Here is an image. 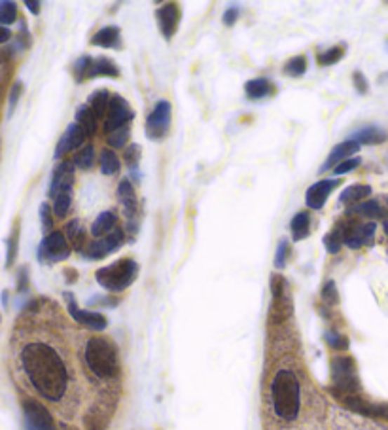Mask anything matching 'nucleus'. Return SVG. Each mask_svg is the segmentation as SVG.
Segmentation results:
<instances>
[{
	"label": "nucleus",
	"instance_id": "nucleus-1",
	"mask_svg": "<svg viewBox=\"0 0 388 430\" xmlns=\"http://www.w3.org/2000/svg\"><path fill=\"white\" fill-rule=\"evenodd\" d=\"M21 368L32 389L48 402H61L70 385V372L67 362L50 343L29 342L23 345Z\"/></svg>",
	"mask_w": 388,
	"mask_h": 430
},
{
	"label": "nucleus",
	"instance_id": "nucleus-2",
	"mask_svg": "<svg viewBox=\"0 0 388 430\" xmlns=\"http://www.w3.org/2000/svg\"><path fill=\"white\" fill-rule=\"evenodd\" d=\"M300 379L292 370H279L271 383V400L276 417L294 421L300 413Z\"/></svg>",
	"mask_w": 388,
	"mask_h": 430
},
{
	"label": "nucleus",
	"instance_id": "nucleus-3",
	"mask_svg": "<svg viewBox=\"0 0 388 430\" xmlns=\"http://www.w3.org/2000/svg\"><path fill=\"white\" fill-rule=\"evenodd\" d=\"M86 364L91 370L95 377L102 381L116 379L119 373V358L118 349L107 337H91L86 343V353H83Z\"/></svg>",
	"mask_w": 388,
	"mask_h": 430
},
{
	"label": "nucleus",
	"instance_id": "nucleus-4",
	"mask_svg": "<svg viewBox=\"0 0 388 430\" xmlns=\"http://www.w3.org/2000/svg\"><path fill=\"white\" fill-rule=\"evenodd\" d=\"M137 275H138L137 262L129 258L118 260V262H114L110 266L100 267L99 271L95 273L97 283L108 292L126 290V288H129V286L135 283Z\"/></svg>",
	"mask_w": 388,
	"mask_h": 430
},
{
	"label": "nucleus",
	"instance_id": "nucleus-5",
	"mask_svg": "<svg viewBox=\"0 0 388 430\" xmlns=\"http://www.w3.org/2000/svg\"><path fill=\"white\" fill-rule=\"evenodd\" d=\"M332 381L333 389L339 396H356L360 392L356 366L351 356H335L332 361Z\"/></svg>",
	"mask_w": 388,
	"mask_h": 430
},
{
	"label": "nucleus",
	"instance_id": "nucleus-6",
	"mask_svg": "<svg viewBox=\"0 0 388 430\" xmlns=\"http://www.w3.org/2000/svg\"><path fill=\"white\" fill-rule=\"evenodd\" d=\"M70 256L69 241L61 231H51L38 247V262L40 264H57Z\"/></svg>",
	"mask_w": 388,
	"mask_h": 430
},
{
	"label": "nucleus",
	"instance_id": "nucleus-7",
	"mask_svg": "<svg viewBox=\"0 0 388 430\" xmlns=\"http://www.w3.org/2000/svg\"><path fill=\"white\" fill-rule=\"evenodd\" d=\"M23 417H25V430H59L50 410L38 400L27 398L23 402Z\"/></svg>",
	"mask_w": 388,
	"mask_h": 430
},
{
	"label": "nucleus",
	"instance_id": "nucleus-8",
	"mask_svg": "<svg viewBox=\"0 0 388 430\" xmlns=\"http://www.w3.org/2000/svg\"><path fill=\"white\" fill-rule=\"evenodd\" d=\"M341 229L343 234V243L349 248H362L371 247L373 245V237H375L377 224L375 222H368V224H356V222H349L344 224Z\"/></svg>",
	"mask_w": 388,
	"mask_h": 430
},
{
	"label": "nucleus",
	"instance_id": "nucleus-9",
	"mask_svg": "<svg viewBox=\"0 0 388 430\" xmlns=\"http://www.w3.org/2000/svg\"><path fill=\"white\" fill-rule=\"evenodd\" d=\"M170 108L169 101H159L150 112V116L146 118V135L148 139L159 140L163 139L170 127Z\"/></svg>",
	"mask_w": 388,
	"mask_h": 430
},
{
	"label": "nucleus",
	"instance_id": "nucleus-10",
	"mask_svg": "<svg viewBox=\"0 0 388 430\" xmlns=\"http://www.w3.org/2000/svg\"><path fill=\"white\" fill-rule=\"evenodd\" d=\"M133 118H135V114H133L129 102H127L123 97L112 95L110 107H108L107 121H105V131L112 133L116 129H121V127H126Z\"/></svg>",
	"mask_w": 388,
	"mask_h": 430
},
{
	"label": "nucleus",
	"instance_id": "nucleus-11",
	"mask_svg": "<svg viewBox=\"0 0 388 430\" xmlns=\"http://www.w3.org/2000/svg\"><path fill=\"white\" fill-rule=\"evenodd\" d=\"M126 243V234L123 229L116 228L112 234H108L107 237H100V239L93 241L91 245H88L86 248V258L89 260H100L108 256L110 253H114L116 248H119Z\"/></svg>",
	"mask_w": 388,
	"mask_h": 430
},
{
	"label": "nucleus",
	"instance_id": "nucleus-12",
	"mask_svg": "<svg viewBox=\"0 0 388 430\" xmlns=\"http://www.w3.org/2000/svg\"><path fill=\"white\" fill-rule=\"evenodd\" d=\"M74 169L76 165L72 161H61L57 165L50 184V197L55 199L61 194H72L74 186Z\"/></svg>",
	"mask_w": 388,
	"mask_h": 430
},
{
	"label": "nucleus",
	"instance_id": "nucleus-13",
	"mask_svg": "<svg viewBox=\"0 0 388 430\" xmlns=\"http://www.w3.org/2000/svg\"><path fill=\"white\" fill-rule=\"evenodd\" d=\"M65 297H67V302H69V313L72 315V318H74L76 323L83 324V326H88V328H91V330H105V328H107L108 321L105 318V316L100 315V313L80 309V307H78V304H76L74 296H72L70 292H65Z\"/></svg>",
	"mask_w": 388,
	"mask_h": 430
},
{
	"label": "nucleus",
	"instance_id": "nucleus-14",
	"mask_svg": "<svg viewBox=\"0 0 388 430\" xmlns=\"http://www.w3.org/2000/svg\"><path fill=\"white\" fill-rule=\"evenodd\" d=\"M339 186V178H326V180H319L316 184H313L307 190V196H305V203H307L309 209L320 210L328 201V197L332 194V190H335Z\"/></svg>",
	"mask_w": 388,
	"mask_h": 430
},
{
	"label": "nucleus",
	"instance_id": "nucleus-15",
	"mask_svg": "<svg viewBox=\"0 0 388 430\" xmlns=\"http://www.w3.org/2000/svg\"><path fill=\"white\" fill-rule=\"evenodd\" d=\"M86 139H88L86 131H83L78 123H70V126L67 127L63 137H61V140L57 142L55 159L65 158L69 152H72L76 148H80V146L86 142Z\"/></svg>",
	"mask_w": 388,
	"mask_h": 430
},
{
	"label": "nucleus",
	"instance_id": "nucleus-16",
	"mask_svg": "<svg viewBox=\"0 0 388 430\" xmlns=\"http://www.w3.org/2000/svg\"><path fill=\"white\" fill-rule=\"evenodd\" d=\"M178 21H180V8L176 6L175 2H167L165 6L157 10V23H159V31L165 36V40H170L175 36Z\"/></svg>",
	"mask_w": 388,
	"mask_h": 430
},
{
	"label": "nucleus",
	"instance_id": "nucleus-17",
	"mask_svg": "<svg viewBox=\"0 0 388 430\" xmlns=\"http://www.w3.org/2000/svg\"><path fill=\"white\" fill-rule=\"evenodd\" d=\"M341 400H343L347 408H351V410L356 411V413L371 415V417L388 419V402L371 404V402H366V400L360 398V396H341Z\"/></svg>",
	"mask_w": 388,
	"mask_h": 430
},
{
	"label": "nucleus",
	"instance_id": "nucleus-18",
	"mask_svg": "<svg viewBox=\"0 0 388 430\" xmlns=\"http://www.w3.org/2000/svg\"><path fill=\"white\" fill-rule=\"evenodd\" d=\"M358 150H360V145H358V142H354V140H351V139L344 140V142L337 145L335 148H333L332 152H330V156H328V159H326V163L322 165V169H320V171H330V169H335L341 161L349 159L352 154H356Z\"/></svg>",
	"mask_w": 388,
	"mask_h": 430
},
{
	"label": "nucleus",
	"instance_id": "nucleus-19",
	"mask_svg": "<svg viewBox=\"0 0 388 430\" xmlns=\"http://www.w3.org/2000/svg\"><path fill=\"white\" fill-rule=\"evenodd\" d=\"M118 199L119 205L123 207V213L129 220H135V215H137V196H135V188L133 184L123 178L118 186Z\"/></svg>",
	"mask_w": 388,
	"mask_h": 430
},
{
	"label": "nucleus",
	"instance_id": "nucleus-20",
	"mask_svg": "<svg viewBox=\"0 0 388 430\" xmlns=\"http://www.w3.org/2000/svg\"><path fill=\"white\" fill-rule=\"evenodd\" d=\"M388 139V135L384 129L377 126H368L358 129L356 133L351 135V140L358 142V145H382Z\"/></svg>",
	"mask_w": 388,
	"mask_h": 430
},
{
	"label": "nucleus",
	"instance_id": "nucleus-21",
	"mask_svg": "<svg viewBox=\"0 0 388 430\" xmlns=\"http://www.w3.org/2000/svg\"><path fill=\"white\" fill-rule=\"evenodd\" d=\"M65 234L69 237L70 245L74 247V250L81 253V250L88 248V231H86V228L81 226L80 220L69 222L67 228H65Z\"/></svg>",
	"mask_w": 388,
	"mask_h": 430
},
{
	"label": "nucleus",
	"instance_id": "nucleus-22",
	"mask_svg": "<svg viewBox=\"0 0 388 430\" xmlns=\"http://www.w3.org/2000/svg\"><path fill=\"white\" fill-rule=\"evenodd\" d=\"M349 215H360L371 220H387V210L382 209L379 201H363L358 203L354 207L349 209Z\"/></svg>",
	"mask_w": 388,
	"mask_h": 430
},
{
	"label": "nucleus",
	"instance_id": "nucleus-23",
	"mask_svg": "<svg viewBox=\"0 0 388 430\" xmlns=\"http://www.w3.org/2000/svg\"><path fill=\"white\" fill-rule=\"evenodd\" d=\"M91 42L99 48H119L121 46V32L118 27H105L99 32H95Z\"/></svg>",
	"mask_w": 388,
	"mask_h": 430
},
{
	"label": "nucleus",
	"instance_id": "nucleus-24",
	"mask_svg": "<svg viewBox=\"0 0 388 430\" xmlns=\"http://www.w3.org/2000/svg\"><path fill=\"white\" fill-rule=\"evenodd\" d=\"M114 229H116V215L110 213V210H105L95 218L93 226H91V235L100 239V237H107L108 234H112Z\"/></svg>",
	"mask_w": 388,
	"mask_h": 430
},
{
	"label": "nucleus",
	"instance_id": "nucleus-25",
	"mask_svg": "<svg viewBox=\"0 0 388 430\" xmlns=\"http://www.w3.org/2000/svg\"><path fill=\"white\" fill-rule=\"evenodd\" d=\"M371 196V186L368 184H352L347 190L341 192L339 196V203H347V205H354V203H362V199Z\"/></svg>",
	"mask_w": 388,
	"mask_h": 430
},
{
	"label": "nucleus",
	"instance_id": "nucleus-26",
	"mask_svg": "<svg viewBox=\"0 0 388 430\" xmlns=\"http://www.w3.org/2000/svg\"><path fill=\"white\" fill-rule=\"evenodd\" d=\"M97 76H108V78H118L119 69L116 65L107 58L93 59V63L89 67L88 78H97Z\"/></svg>",
	"mask_w": 388,
	"mask_h": 430
},
{
	"label": "nucleus",
	"instance_id": "nucleus-27",
	"mask_svg": "<svg viewBox=\"0 0 388 430\" xmlns=\"http://www.w3.org/2000/svg\"><path fill=\"white\" fill-rule=\"evenodd\" d=\"M244 93L252 101H257V99H263L271 93V82L267 78H254V80H248L246 86H244Z\"/></svg>",
	"mask_w": 388,
	"mask_h": 430
},
{
	"label": "nucleus",
	"instance_id": "nucleus-28",
	"mask_svg": "<svg viewBox=\"0 0 388 430\" xmlns=\"http://www.w3.org/2000/svg\"><path fill=\"white\" fill-rule=\"evenodd\" d=\"M97 116H95V112L91 110V107L89 105H83V107L78 108V112H76V123L86 131V135L88 137H91V135L97 131Z\"/></svg>",
	"mask_w": 388,
	"mask_h": 430
},
{
	"label": "nucleus",
	"instance_id": "nucleus-29",
	"mask_svg": "<svg viewBox=\"0 0 388 430\" xmlns=\"http://www.w3.org/2000/svg\"><path fill=\"white\" fill-rule=\"evenodd\" d=\"M290 231H292V239L294 241L305 239V237L311 234V216H309L307 213H297V215L292 218Z\"/></svg>",
	"mask_w": 388,
	"mask_h": 430
},
{
	"label": "nucleus",
	"instance_id": "nucleus-30",
	"mask_svg": "<svg viewBox=\"0 0 388 430\" xmlns=\"http://www.w3.org/2000/svg\"><path fill=\"white\" fill-rule=\"evenodd\" d=\"M110 99H112V95L108 93L107 89H99V91H95L93 95L89 97V107H91L97 118H105L108 114Z\"/></svg>",
	"mask_w": 388,
	"mask_h": 430
},
{
	"label": "nucleus",
	"instance_id": "nucleus-31",
	"mask_svg": "<svg viewBox=\"0 0 388 430\" xmlns=\"http://www.w3.org/2000/svg\"><path fill=\"white\" fill-rule=\"evenodd\" d=\"M119 167H121V163H119L116 152L110 150V148H105L102 154H100V171H102V175H116V173H119Z\"/></svg>",
	"mask_w": 388,
	"mask_h": 430
},
{
	"label": "nucleus",
	"instance_id": "nucleus-32",
	"mask_svg": "<svg viewBox=\"0 0 388 430\" xmlns=\"http://www.w3.org/2000/svg\"><path fill=\"white\" fill-rule=\"evenodd\" d=\"M72 163L78 167V169H83V171H88V169H91L95 165V148L91 145L89 146H83L81 150H78V152L74 154V159H72Z\"/></svg>",
	"mask_w": 388,
	"mask_h": 430
},
{
	"label": "nucleus",
	"instance_id": "nucleus-33",
	"mask_svg": "<svg viewBox=\"0 0 388 430\" xmlns=\"http://www.w3.org/2000/svg\"><path fill=\"white\" fill-rule=\"evenodd\" d=\"M18 20V4L12 0L0 2V25H12Z\"/></svg>",
	"mask_w": 388,
	"mask_h": 430
},
{
	"label": "nucleus",
	"instance_id": "nucleus-34",
	"mask_svg": "<svg viewBox=\"0 0 388 430\" xmlns=\"http://www.w3.org/2000/svg\"><path fill=\"white\" fill-rule=\"evenodd\" d=\"M305 70H307V59L301 58V55H297V58H292L288 63L284 65V72L292 78L303 76V74H305Z\"/></svg>",
	"mask_w": 388,
	"mask_h": 430
},
{
	"label": "nucleus",
	"instance_id": "nucleus-35",
	"mask_svg": "<svg viewBox=\"0 0 388 430\" xmlns=\"http://www.w3.org/2000/svg\"><path fill=\"white\" fill-rule=\"evenodd\" d=\"M70 205H72V194H61V196H57L55 199H53V215L57 216V218H65V216L69 215L70 210Z\"/></svg>",
	"mask_w": 388,
	"mask_h": 430
},
{
	"label": "nucleus",
	"instance_id": "nucleus-36",
	"mask_svg": "<svg viewBox=\"0 0 388 430\" xmlns=\"http://www.w3.org/2000/svg\"><path fill=\"white\" fill-rule=\"evenodd\" d=\"M18 247H19V228L15 226L12 235L8 237L6 243V267H12L15 258H18Z\"/></svg>",
	"mask_w": 388,
	"mask_h": 430
},
{
	"label": "nucleus",
	"instance_id": "nucleus-37",
	"mask_svg": "<svg viewBox=\"0 0 388 430\" xmlns=\"http://www.w3.org/2000/svg\"><path fill=\"white\" fill-rule=\"evenodd\" d=\"M131 137V129L129 126L121 127V129H116L112 133H108V146L112 148H123L127 145V140Z\"/></svg>",
	"mask_w": 388,
	"mask_h": 430
},
{
	"label": "nucleus",
	"instance_id": "nucleus-38",
	"mask_svg": "<svg viewBox=\"0 0 388 430\" xmlns=\"http://www.w3.org/2000/svg\"><path fill=\"white\" fill-rule=\"evenodd\" d=\"M324 247L330 254H337L341 250V247H343V234H341V229H333V231L326 235Z\"/></svg>",
	"mask_w": 388,
	"mask_h": 430
},
{
	"label": "nucleus",
	"instance_id": "nucleus-39",
	"mask_svg": "<svg viewBox=\"0 0 388 430\" xmlns=\"http://www.w3.org/2000/svg\"><path fill=\"white\" fill-rule=\"evenodd\" d=\"M341 58H343V48H339V46H335V48H330V50L322 51L319 55V63L322 65V67H330V65H335L341 61Z\"/></svg>",
	"mask_w": 388,
	"mask_h": 430
},
{
	"label": "nucleus",
	"instance_id": "nucleus-40",
	"mask_svg": "<svg viewBox=\"0 0 388 430\" xmlns=\"http://www.w3.org/2000/svg\"><path fill=\"white\" fill-rule=\"evenodd\" d=\"M326 342H328L330 347L335 349V351H344V349H349V340H347L344 335L337 334L335 330L326 332Z\"/></svg>",
	"mask_w": 388,
	"mask_h": 430
},
{
	"label": "nucleus",
	"instance_id": "nucleus-41",
	"mask_svg": "<svg viewBox=\"0 0 388 430\" xmlns=\"http://www.w3.org/2000/svg\"><path fill=\"white\" fill-rule=\"evenodd\" d=\"M91 63H93V59L88 58V55H83V58H80L78 61H76L74 63L76 82H81V80H86V78H88V72H89V67H91Z\"/></svg>",
	"mask_w": 388,
	"mask_h": 430
},
{
	"label": "nucleus",
	"instance_id": "nucleus-42",
	"mask_svg": "<svg viewBox=\"0 0 388 430\" xmlns=\"http://www.w3.org/2000/svg\"><path fill=\"white\" fill-rule=\"evenodd\" d=\"M288 256H290V243L286 239H282L281 243H279V247H276L275 267H279V269H282V267H286Z\"/></svg>",
	"mask_w": 388,
	"mask_h": 430
},
{
	"label": "nucleus",
	"instance_id": "nucleus-43",
	"mask_svg": "<svg viewBox=\"0 0 388 430\" xmlns=\"http://www.w3.org/2000/svg\"><path fill=\"white\" fill-rule=\"evenodd\" d=\"M322 300H324L326 304H330V305L339 304V292L333 281H328V283L324 285V288H322Z\"/></svg>",
	"mask_w": 388,
	"mask_h": 430
},
{
	"label": "nucleus",
	"instance_id": "nucleus-44",
	"mask_svg": "<svg viewBox=\"0 0 388 430\" xmlns=\"http://www.w3.org/2000/svg\"><path fill=\"white\" fill-rule=\"evenodd\" d=\"M51 207L48 205V203H42L40 205V220H42V229H44V234L50 235L51 234V228H53V216H51Z\"/></svg>",
	"mask_w": 388,
	"mask_h": 430
},
{
	"label": "nucleus",
	"instance_id": "nucleus-45",
	"mask_svg": "<svg viewBox=\"0 0 388 430\" xmlns=\"http://www.w3.org/2000/svg\"><path fill=\"white\" fill-rule=\"evenodd\" d=\"M140 156H142V148L138 145H131L126 148V154H123V159H126L127 163L133 167H137L138 161H140Z\"/></svg>",
	"mask_w": 388,
	"mask_h": 430
},
{
	"label": "nucleus",
	"instance_id": "nucleus-46",
	"mask_svg": "<svg viewBox=\"0 0 388 430\" xmlns=\"http://www.w3.org/2000/svg\"><path fill=\"white\" fill-rule=\"evenodd\" d=\"M21 93H23V82H15V83H13L12 91H10V101H8V116L13 114V110H15V107H18Z\"/></svg>",
	"mask_w": 388,
	"mask_h": 430
},
{
	"label": "nucleus",
	"instance_id": "nucleus-47",
	"mask_svg": "<svg viewBox=\"0 0 388 430\" xmlns=\"http://www.w3.org/2000/svg\"><path fill=\"white\" fill-rule=\"evenodd\" d=\"M360 161L362 159L360 158H349V159H344V161H341V163L333 169V175H344V173H351L356 169L358 165H360Z\"/></svg>",
	"mask_w": 388,
	"mask_h": 430
},
{
	"label": "nucleus",
	"instance_id": "nucleus-48",
	"mask_svg": "<svg viewBox=\"0 0 388 430\" xmlns=\"http://www.w3.org/2000/svg\"><path fill=\"white\" fill-rule=\"evenodd\" d=\"M352 82H354V88H356L358 93H368V89H370V83H368V78L363 76L362 72H354V76H352Z\"/></svg>",
	"mask_w": 388,
	"mask_h": 430
},
{
	"label": "nucleus",
	"instance_id": "nucleus-49",
	"mask_svg": "<svg viewBox=\"0 0 388 430\" xmlns=\"http://www.w3.org/2000/svg\"><path fill=\"white\" fill-rule=\"evenodd\" d=\"M27 290H29V271H27V267H21L18 277V292L25 294Z\"/></svg>",
	"mask_w": 388,
	"mask_h": 430
},
{
	"label": "nucleus",
	"instance_id": "nucleus-50",
	"mask_svg": "<svg viewBox=\"0 0 388 430\" xmlns=\"http://www.w3.org/2000/svg\"><path fill=\"white\" fill-rule=\"evenodd\" d=\"M239 15H241V10H239L237 6L227 8L226 13H224V23H226L227 27L235 25V21L239 20Z\"/></svg>",
	"mask_w": 388,
	"mask_h": 430
},
{
	"label": "nucleus",
	"instance_id": "nucleus-51",
	"mask_svg": "<svg viewBox=\"0 0 388 430\" xmlns=\"http://www.w3.org/2000/svg\"><path fill=\"white\" fill-rule=\"evenodd\" d=\"M10 39H12V31L8 27L0 25V44H6Z\"/></svg>",
	"mask_w": 388,
	"mask_h": 430
},
{
	"label": "nucleus",
	"instance_id": "nucleus-52",
	"mask_svg": "<svg viewBox=\"0 0 388 430\" xmlns=\"http://www.w3.org/2000/svg\"><path fill=\"white\" fill-rule=\"evenodd\" d=\"M25 6L29 8V10H31V13H34V15H38V13H40V6H42V4H40L38 0H27Z\"/></svg>",
	"mask_w": 388,
	"mask_h": 430
},
{
	"label": "nucleus",
	"instance_id": "nucleus-53",
	"mask_svg": "<svg viewBox=\"0 0 388 430\" xmlns=\"http://www.w3.org/2000/svg\"><path fill=\"white\" fill-rule=\"evenodd\" d=\"M65 275H67V278H69V283H74L76 277H78V275H76V271H65Z\"/></svg>",
	"mask_w": 388,
	"mask_h": 430
},
{
	"label": "nucleus",
	"instance_id": "nucleus-54",
	"mask_svg": "<svg viewBox=\"0 0 388 430\" xmlns=\"http://www.w3.org/2000/svg\"><path fill=\"white\" fill-rule=\"evenodd\" d=\"M2 305H4V307L8 305V290L2 292Z\"/></svg>",
	"mask_w": 388,
	"mask_h": 430
},
{
	"label": "nucleus",
	"instance_id": "nucleus-55",
	"mask_svg": "<svg viewBox=\"0 0 388 430\" xmlns=\"http://www.w3.org/2000/svg\"><path fill=\"white\" fill-rule=\"evenodd\" d=\"M382 229H384V234L388 235V222H384V224H382Z\"/></svg>",
	"mask_w": 388,
	"mask_h": 430
},
{
	"label": "nucleus",
	"instance_id": "nucleus-56",
	"mask_svg": "<svg viewBox=\"0 0 388 430\" xmlns=\"http://www.w3.org/2000/svg\"><path fill=\"white\" fill-rule=\"evenodd\" d=\"M384 201H387V205H388V196H387V197H384Z\"/></svg>",
	"mask_w": 388,
	"mask_h": 430
},
{
	"label": "nucleus",
	"instance_id": "nucleus-57",
	"mask_svg": "<svg viewBox=\"0 0 388 430\" xmlns=\"http://www.w3.org/2000/svg\"><path fill=\"white\" fill-rule=\"evenodd\" d=\"M387 44H388V42H387Z\"/></svg>",
	"mask_w": 388,
	"mask_h": 430
}]
</instances>
